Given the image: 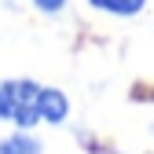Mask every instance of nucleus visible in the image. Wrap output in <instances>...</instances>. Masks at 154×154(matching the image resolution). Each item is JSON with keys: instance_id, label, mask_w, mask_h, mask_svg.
Returning <instances> with one entry per match:
<instances>
[{"instance_id": "obj_1", "label": "nucleus", "mask_w": 154, "mask_h": 154, "mask_svg": "<svg viewBox=\"0 0 154 154\" xmlns=\"http://www.w3.org/2000/svg\"><path fill=\"white\" fill-rule=\"evenodd\" d=\"M41 92L44 85L29 81V77H11V81L0 85V118L18 125V128H29L41 121Z\"/></svg>"}, {"instance_id": "obj_2", "label": "nucleus", "mask_w": 154, "mask_h": 154, "mask_svg": "<svg viewBox=\"0 0 154 154\" xmlns=\"http://www.w3.org/2000/svg\"><path fill=\"white\" fill-rule=\"evenodd\" d=\"M66 114H70V99H66L59 88H44V92H41V121L59 125Z\"/></svg>"}, {"instance_id": "obj_3", "label": "nucleus", "mask_w": 154, "mask_h": 154, "mask_svg": "<svg viewBox=\"0 0 154 154\" xmlns=\"http://www.w3.org/2000/svg\"><path fill=\"white\" fill-rule=\"evenodd\" d=\"M88 4L95 11H103V15H118V18H132V15H140L147 8V0H88Z\"/></svg>"}, {"instance_id": "obj_4", "label": "nucleus", "mask_w": 154, "mask_h": 154, "mask_svg": "<svg viewBox=\"0 0 154 154\" xmlns=\"http://www.w3.org/2000/svg\"><path fill=\"white\" fill-rule=\"evenodd\" d=\"M44 147H41V140H33V136H8V140H0V154H41Z\"/></svg>"}, {"instance_id": "obj_5", "label": "nucleus", "mask_w": 154, "mask_h": 154, "mask_svg": "<svg viewBox=\"0 0 154 154\" xmlns=\"http://www.w3.org/2000/svg\"><path fill=\"white\" fill-rule=\"evenodd\" d=\"M29 4H33L37 11H44V15H59V11L66 8V0H29Z\"/></svg>"}]
</instances>
